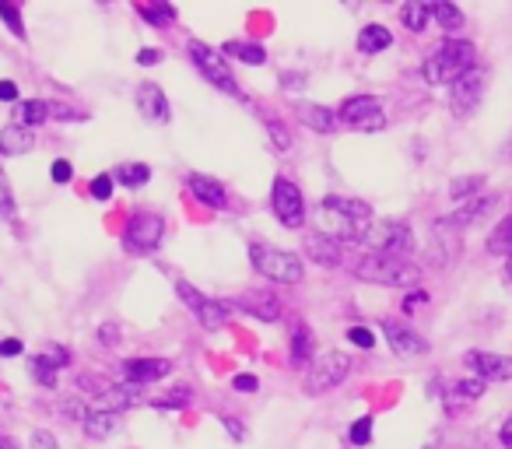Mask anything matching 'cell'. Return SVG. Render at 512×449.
Listing matches in <instances>:
<instances>
[{"mask_svg": "<svg viewBox=\"0 0 512 449\" xmlns=\"http://www.w3.org/2000/svg\"><path fill=\"white\" fill-rule=\"evenodd\" d=\"M249 260L267 281H281V285L302 281V260L288 250H274L267 243H249Z\"/></svg>", "mask_w": 512, "mask_h": 449, "instance_id": "277c9868", "label": "cell"}, {"mask_svg": "<svg viewBox=\"0 0 512 449\" xmlns=\"http://www.w3.org/2000/svg\"><path fill=\"white\" fill-rule=\"evenodd\" d=\"M50 116L53 120H88L85 113H78V109H71V106H60V102H50Z\"/></svg>", "mask_w": 512, "mask_h": 449, "instance_id": "ee69618b", "label": "cell"}, {"mask_svg": "<svg viewBox=\"0 0 512 449\" xmlns=\"http://www.w3.org/2000/svg\"><path fill=\"white\" fill-rule=\"evenodd\" d=\"M348 372H351V358L344 355V351H323V355L309 365L306 390L313 393V397H320V393L341 386L344 379H348Z\"/></svg>", "mask_w": 512, "mask_h": 449, "instance_id": "5b68a950", "label": "cell"}, {"mask_svg": "<svg viewBox=\"0 0 512 449\" xmlns=\"http://www.w3.org/2000/svg\"><path fill=\"white\" fill-rule=\"evenodd\" d=\"M46 116H50V102H43V99H29L15 109L18 127H36V123H43Z\"/></svg>", "mask_w": 512, "mask_h": 449, "instance_id": "f1b7e54d", "label": "cell"}, {"mask_svg": "<svg viewBox=\"0 0 512 449\" xmlns=\"http://www.w3.org/2000/svg\"><path fill=\"white\" fill-rule=\"evenodd\" d=\"M323 211L341 214L344 225H351V229H358V232H365V225L372 221V207L358 197H337V193L334 197H323Z\"/></svg>", "mask_w": 512, "mask_h": 449, "instance_id": "4fadbf2b", "label": "cell"}, {"mask_svg": "<svg viewBox=\"0 0 512 449\" xmlns=\"http://www.w3.org/2000/svg\"><path fill=\"white\" fill-rule=\"evenodd\" d=\"M362 243L376 257H393V260H407V253L414 250L411 229L400 225V221H369L362 232Z\"/></svg>", "mask_w": 512, "mask_h": 449, "instance_id": "3957f363", "label": "cell"}, {"mask_svg": "<svg viewBox=\"0 0 512 449\" xmlns=\"http://www.w3.org/2000/svg\"><path fill=\"white\" fill-rule=\"evenodd\" d=\"M99 341L109 344V348H116V344H120V327H116V323H102V327H99Z\"/></svg>", "mask_w": 512, "mask_h": 449, "instance_id": "bcb514c9", "label": "cell"}, {"mask_svg": "<svg viewBox=\"0 0 512 449\" xmlns=\"http://www.w3.org/2000/svg\"><path fill=\"white\" fill-rule=\"evenodd\" d=\"M306 257L320 267H341L344 253H341V239L334 236H323V232H309L306 236Z\"/></svg>", "mask_w": 512, "mask_h": 449, "instance_id": "9a60e30c", "label": "cell"}, {"mask_svg": "<svg viewBox=\"0 0 512 449\" xmlns=\"http://www.w3.org/2000/svg\"><path fill=\"white\" fill-rule=\"evenodd\" d=\"M488 250L495 253V257L512 260V218L498 221L495 232H491V236H488Z\"/></svg>", "mask_w": 512, "mask_h": 449, "instance_id": "83f0119b", "label": "cell"}, {"mask_svg": "<svg viewBox=\"0 0 512 449\" xmlns=\"http://www.w3.org/2000/svg\"><path fill=\"white\" fill-rule=\"evenodd\" d=\"M505 281H509V288H512V260H505Z\"/></svg>", "mask_w": 512, "mask_h": 449, "instance_id": "680465c9", "label": "cell"}, {"mask_svg": "<svg viewBox=\"0 0 512 449\" xmlns=\"http://www.w3.org/2000/svg\"><path fill=\"white\" fill-rule=\"evenodd\" d=\"M162 236H165V221L158 218V214L144 211V214H134V218H130L127 232H123V246H127L130 253H137V257H144V253L158 250Z\"/></svg>", "mask_w": 512, "mask_h": 449, "instance_id": "ba28073f", "label": "cell"}, {"mask_svg": "<svg viewBox=\"0 0 512 449\" xmlns=\"http://www.w3.org/2000/svg\"><path fill=\"white\" fill-rule=\"evenodd\" d=\"M400 18H404V25H407L411 32H425L428 18H432V4H421V0H411V4H404Z\"/></svg>", "mask_w": 512, "mask_h": 449, "instance_id": "4dcf8cb0", "label": "cell"}, {"mask_svg": "<svg viewBox=\"0 0 512 449\" xmlns=\"http://www.w3.org/2000/svg\"><path fill=\"white\" fill-rule=\"evenodd\" d=\"M235 306H242L249 316H256V320H267V323H278L281 320V306L278 299H274L271 292H246L235 299Z\"/></svg>", "mask_w": 512, "mask_h": 449, "instance_id": "d6986e66", "label": "cell"}, {"mask_svg": "<svg viewBox=\"0 0 512 449\" xmlns=\"http://www.w3.org/2000/svg\"><path fill=\"white\" fill-rule=\"evenodd\" d=\"M46 358H50V362L57 365V369H64V365L71 362V355H67V348H50V351H46Z\"/></svg>", "mask_w": 512, "mask_h": 449, "instance_id": "f907efd6", "label": "cell"}, {"mask_svg": "<svg viewBox=\"0 0 512 449\" xmlns=\"http://www.w3.org/2000/svg\"><path fill=\"white\" fill-rule=\"evenodd\" d=\"M190 190H193V197L200 200L204 207H225V186L218 183V179H211V176H190Z\"/></svg>", "mask_w": 512, "mask_h": 449, "instance_id": "603a6c76", "label": "cell"}, {"mask_svg": "<svg viewBox=\"0 0 512 449\" xmlns=\"http://www.w3.org/2000/svg\"><path fill=\"white\" fill-rule=\"evenodd\" d=\"M0 18H4V22H8V29L15 32V36H25L22 15H18V8H15V4H4V0H0Z\"/></svg>", "mask_w": 512, "mask_h": 449, "instance_id": "74e56055", "label": "cell"}, {"mask_svg": "<svg viewBox=\"0 0 512 449\" xmlns=\"http://www.w3.org/2000/svg\"><path fill=\"white\" fill-rule=\"evenodd\" d=\"M221 53H225V57L242 60V64H253V67H260V64L267 60L264 46H256V43H239V39H232V43L221 46Z\"/></svg>", "mask_w": 512, "mask_h": 449, "instance_id": "d4e9b609", "label": "cell"}, {"mask_svg": "<svg viewBox=\"0 0 512 449\" xmlns=\"http://www.w3.org/2000/svg\"><path fill=\"white\" fill-rule=\"evenodd\" d=\"M190 60L197 64V71L204 74V78L211 81L214 88H221V92H228V95H235V99H242L239 81H235L232 74H228L225 57H221L218 50H211V46H204V43H190Z\"/></svg>", "mask_w": 512, "mask_h": 449, "instance_id": "52a82bcc", "label": "cell"}, {"mask_svg": "<svg viewBox=\"0 0 512 449\" xmlns=\"http://www.w3.org/2000/svg\"><path fill=\"white\" fill-rule=\"evenodd\" d=\"M176 292H179V299L186 302V306L193 309V316L200 320V327H207V330H221L228 323V309L221 306V302H214V299H207L204 292H197V288L190 285V281H176Z\"/></svg>", "mask_w": 512, "mask_h": 449, "instance_id": "30bf717a", "label": "cell"}, {"mask_svg": "<svg viewBox=\"0 0 512 449\" xmlns=\"http://www.w3.org/2000/svg\"><path fill=\"white\" fill-rule=\"evenodd\" d=\"M50 176H53V183H71V162L57 158V162L50 165Z\"/></svg>", "mask_w": 512, "mask_h": 449, "instance_id": "f6af8a7d", "label": "cell"}, {"mask_svg": "<svg viewBox=\"0 0 512 449\" xmlns=\"http://www.w3.org/2000/svg\"><path fill=\"white\" fill-rule=\"evenodd\" d=\"M232 386H235V390H239V393H253L260 383H256V376H249V372H242V376H235V379H232Z\"/></svg>", "mask_w": 512, "mask_h": 449, "instance_id": "7dc6e473", "label": "cell"}, {"mask_svg": "<svg viewBox=\"0 0 512 449\" xmlns=\"http://www.w3.org/2000/svg\"><path fill=\"white\" fill-rule=\"evenodd\" d=\"M369 439H372V418H358L355 425H351V442H355V446H365Z\"/></svg>", "mask_w": 512, "mask_h": 449, "instance_id": "b9f144b4", "label": "cell"}, {"mask_svg": "<svg viewBox=\"0 0 512 449\" xmlns=\"http://www.w3.org/2000/svg\"><path fill=\"white\" fill-rule=\"evenodd\" d=\"M32 376H36L39 386H46V390H53L57 386V365L50 362V358H32Z\"/></svg>", "mask_w": 512, "mask_h": 449, "instance_id": "836d02e7", "label": "cell"}, {"mask_svg": "<svg viewBox=\"0 0 512 449\" xmlns=\"http://www.w3.org/2000/svg\"><path fill=\"white\" fill-rule=\"evenodd\" d=\"M348 341L355 344V348H372V344H376V337H372V330H365V327H351Z\"/></svg>", "mask_w": 512, "mask_h": 449, "instance_id": "7bdbcfd3", "label": "cell"}, {"mask_svg": "<svg viewBox=\"0 0 512 449\" xmlns=\"http://www.w3.org/2000/svg\"><path fill=\"white\" fill-rule=\"evenodd\" d=\"M481 393H484L481 379H460V383H453V390H449L446 407L449 411H456L460 404H474V400H481Z\"/></svg>", "mask_w": 512, "mask_h": 449, "instance_id": "cb8c5ba5", "label": "cell"}, {"mask_svg": "<svg viewBox=\"0 0 512 449\" xmlns=\"http://www.w3.org/2000/svg\"><path fill=\"white\" fill-rule=\"evenodd\" d=\"M383 334H386L390 348L397 351L400 358H414V355H425V351H428L425 337H418L411 327H404V323H397V320H383Z\"/></svg>", "mask_w": 512, "mask_h": 449, "instance_id": "5bb4252c", "label": "cell"}, {"mask_svg": "<svg viewBox=\"0 0 512 449\" xmlns=\"http://www.w3.org/2000/svg\"><path fill=\"white\" fill-rule=\"evenodd\" d=\"M477 67V50L467 39H446L439 43L421 64V78L428 85H456L463 74H470Z\"/></svg>", "mask_w": 512, "mask_h": 449, "instance_id": "6da1fadb", "label": "cell"}, {"mask_svg": "<svg viewBox=\"0 0 512 449\" xmlns=\"http://www.w3.org/2000/svg\"><path fill=\"white\" fill-rule=\"evenodd\" d=\"M355 274L362 281H372V285H386V288H418L421 281V267L411 264V260H393V257H365L362 264L355 267Z\"/></svg>", "mask_w": 512, "mask_h": 449, "instance_id": "7a4b0ae2", "label": "cell"}, {"mask_svg": "<svg viewBox=\"0 0 512 449\" xmlns=\"http://www.w3.org/2000/svg\"><path fill=\"white\" fill-rule=\"evenodd\" d=\"M498 439H502V446H505V449H512V418L502 425V432H498Z\"/></svg>", "mask_w": 512, "mask_h": 449, "instance_id": "9f6ffc18", "label": "cell"}, {"mask_svg": "<svg viewBox=\"0 0 512 449\" xmlns=\"http://www.w3.org/2000/svg\"><path fill=\"white\" fill-rule=\"evenodd\" d=\"M36 148V137L29 134V127H18V123H8L0 130V155H29Z\"/></svg>", "mask_w": 512, "mask_h": 449, "instance_id": "7402d4cb", "label": "cell"}, {"mask_svg": "<svg viewBox=\"0 0 512 449\" xmlns=\"http://www.w3.org/2000/svg\"><path fill=\"white\" fill-rule=\"evenodd\" d=\"M15 99H18L15 81H0V102H15Z\"/></svg>", "mask_w": 512, "mask_h": 449, "instance_id": "816d5d0a", "label": "cell"}, {"mask_svg": "<svg viewBox=\"0 0 512 449\" xmlns=\"http://www.w3.org/2000/svg\"><path fill=\"white\" fill-rule=\"evenodd\" d=\"M498 207V197L495 193H477L474 200H467V204H460V211L456 214H449V225H453V229H467V225H474V221H484L488 218L491 211H495Z\"/></svg>", "mask_w": 512, "mask_h": 449, "instance_id": "2e32d148", "label": "cell"}, {"mask_svg": "<svg viewBox=\"0 0 512 449\" xmlns=\"http://www.w3.org/2000/svg\"><path fill=\"white\" fill-rule=\"evenodd\" d=\"M32 442H36L39 449H57V439H53L50 432H36L32 435Z\"/></svg>", "mask_w": 512, "mask_h": 449, "instance_id": "db71d44e", "label": "cell"}, {"mask_svg": "<svg viewBox=\"0 0 512 449\" xmlns=\"http://www.w3.org/2000/svg\"><path fill=\"white\" fill-rule=\"evenodd\" d=\"M463 365L474 372L477 379H488V383H509L512 379V358L509 355H495V351H467Z\"/></svg>", "mask_w": 512, "mask_h": 449, "instance_id": "7c38bea8", "label": "cell"}, {"mask_svg": "<svg viewBox=\"0 0 512 449\" xmlns=\"http://www.w3.org/2000/svg\"><path fill=\"white\" fill-rule=\"evenodd\" d=\"M141 18H148L151 25H165L176 18V8L172 4H155V8H141Z\"/></svg>", "mask_w": 512, "mask_h": 449, "instance_id": "8d00e7d4", "label": "cell"}, {"mask_svg": "<svg viewBox=\"0 0 512 449\" xmlns=\"http://www.w3.org/2000/svg\"><path fill=\"white\" fill-rule=\"evenodd\" d=\"M432 18L442 25L446 32H460L463 29V15L456 4H446V0H439V4H432Z\"/></svg>", "mask_w": 512, "mask_h": 449, "instance_id": "1f68e13d", "label": "cell"}, {"mask_svg": "<svg viewBox=\"0 0 512 449\" xmlns=\"http://www.w3.org/2000/svg\"><path fill=\"white\" fill-rule=\"evenodd\" d=\"M0 214H4V218L15 214V197H11V183L4 172H0Z\"/></svg>", "mask_w": 512, "mask_h": 449, "instance_id": "ab89813d", "label": "cell"}, {"mask_svg": "<svg viewBox=\"0 0 512 449\" xmlns=\"http://www.w3.org/2000/svg\"><path fill=\"white\" fill-rule=\"evenodd\" d=\"M267 134H271V144L278 151H288L292 148V134H288L285 127H281V123H267Z\"/></svg>", "mask_w": 512, "mask_h": 449, "instance_id": "60d3db41", "label": "cell"}, {"mask_svg": "<svg viewBox=\"0 0 512 449\" xmlns=\"http://www.w3.org/2000/svg\"><path fill=\"white\" fill-rule=\"evenodd\" d=\"M484 88H488V74L481 67H474L470 74H463L456 85H449V106H453V116L467 120L484 99Z\"/></svg>", "mask_w": 512, "mask_h": 449, "instance_id": "9c48e42d", "label": "cell"}, {"mask_svg": "<svg viewBox=\"0 0 512 449\" xmlns=\"http://www.w3.org/2000/svg\"><path fill=\"white\" fill-rule=\"evenodd\" d=\"M99 411H109V414H120L127 411V407L141 404V386L137 383H123V386H113V390H106L99 397Z\"/></svg>", "mask_w": 512, "mask_h": 449, "instance_id": "44dd1931", "label": "cell"}, {"mask_svg": "<svg viewBox=\"0 0 512 449\" xmlns=\"http://www.w3.org/2000/svg\"><path fill=\"white\" fill-rule=\"evenodd\" d=\"M337 120H341L344 127L365 130V134H369V130L386 127V109L376 95H355V99H348L341 109H337Z\"/></svg>", "mask_w": 512, "mask_h": 449, "instance_id": "8992f818", "label": "cell"}, {"mask_svg": "<svg viewBox=\"0 0 512 449\" xmlns=\"http://www.w3.org/2000/svg\"><path fill=\"white\" fill-rule=\"evenodd\" d=\"M169 372H172V362H165V358H130V362H123V376L137 386L165 379Z\"/></svg>", "mask_w": 512, "mask_h": 449, "instance_id": "e0dca14e", "label": "cell"}, {"mask_svg": "<svg viewBox=\"0 0 512 449\" xmlns=\"http://www.w3.org/2000/svg\"><path fill=\"white\" fill-rule=\"evenodd\" d=\"M158 60H162V53L151 50V46H148V50H137V64H141V67H155Z\"/></svg>", "mask_w": 512, "mask_h": 449, "instance_id": "c3c4849f", "label": "cell"}, {"mask_svg": "<svg viewBox=\"0 0 512 449\" xmlns=\"http://www.w3.org/2000/svg\"><path fill=\"white\" fill-rule=\"evenodd\" d=\"M0 355H4V358L22 355V341H0Z\"/></svg>", "mask_w": 512, "mask_h": 449, "instance_id": "f5cc1de1", "label": "cell"}, {"mask_svg": "<svg viewBox=\"0 0 512 449\" xmlns=\"http://www.w3.org/2000/svg\"><path fill=\"white\" fill-rule=\"evenodd\" d=\"M295 113H299V120L306 123L309 130H316V134H330V130L337 127L334 109L316 106V102H295Z\"/></svg>", "mask_w": 512, "mask_h": 449, "instance_id": "ffe728a7", "label": "cell"}, {"mask_svg": "<svg viewBox=\"0 0 512 449\" xmlns=\"http://www.w3.org/2000/svg\"><path fill=\"white\" fill-rule=\"evenodd\" d=\"M193 400V393L186 390V386H176V390H169L165 397H155V407H162V411H172V407H186Z\"/></svg>", "mask_w": 512, "mask_h": 449, "instance_id": "d590c367", "label": "cell"}, {"mask_svg": "<svg viewBox=\"0 0 512 449\" xmlns=\"http://www.w3.org/2000/svg\"><path fill=\"white\" fill-rule=\"evenodd\" d=\"M120 428V418L116 414H109V411H88V418H85V432L92 435V439H109V435Z\"/></svg>", "mask_w": 512, "mask_h": 449, "instance_id": "484cf974", "label": "cell"}, {"mask_svg": "<svg viewBox=\"0 0 512 449\" xmlns=\"http://www.w3.org/2000/svg\"><path fill=\"white\" fill-rule=\"evenodd\" d=\"M484 186V176H460L449 183V197L456 200V204H467V200H474L477 193H481Z\"/></svg>", "mask_w": 512, "mask_h": 449, "instance_id": "f546056e", "label": "cell"}, {"mask_svg": "<svg viewBox=\"0 0 512 449\" xmlns=\"http://www.w3.org/2000/svg\"><path fill=\"white\" fill-rule=\"evenodd\" d=\"M221 425L228 428V435H232L235 442H242V435H246V428H242L239 418H221Z\"/></svg>", "mask_w": 512, "mask_h": 449, "instance_id": "681fc988", "label": "cell"}, {"mask_svg": "<svg viewBox=\"0 0 512 449\" xmlns=\"http://www.w3.org/2000/svg\"><path fill=\"white\" fill-rule=\"evenodd\" d=\"M137 109L155 123L169 120V99H165V92L155 85V81H144V85L137 88Z\"/></svg>", "mask_w": 512, "mask_h": 449, "instance_id": "ac0fdd59", "label": "cell"}, {"mask_svg": "<svg viewBox=\"0 0 512 449\" xmlns=\"http://www.w3.org/2000/svg\"><path fill=\"white\" fill-rule=\"evenodd\" d=\"M509 151H512V144H509Z\"/></svg>", "mask_w": 512, "mask_h": 449, "instance_id": "91938a15", "label": "cell"}, {"mask_svg": "<svg viewBox=\"0 0 512 449\" xmlns=\"http://www.w3.org/2000/svg\"><path fill=\"white\" fill-rule=\"evenodd\" d=\"M390 43H393V36H390V29H383V25H365L362 36H358V50L362 53H383Z\"/></svg>", "mask_w": 512, "mask_h": 449, "instance_id": "4316f807", "label": "cell"}, {"mask_svg": "<svg viewBox=\"0 0 512 449\" xmlns=\"http://www.w3.org/2000/svg\"><path fill=\"white\" fill-rule=\"evenodd\" d=\"M0 449H18V442L8 439V435H0Z\"/></svg>", "mask_w": 512, "mask_h": 449, "instance_id": "6f0895ef", "label": "cell"}, {"mask_svg": "<svg viewBox=\"0 0 512 449\" xmlns=\"http://www.w3.org/2000/svg\"><path fill=\"white\" fill-rule=\"evenodd\" d=\"M116 179H120L123 186H130V190H137V186H144L151 179V169L144 162H130V165H120V172H116Z\"/></svg>", "mask_w": 512, "mask_h": 449, "instance_id": "d6a6232c", "label": "cell"}, {"mask_svg": "<svg viewBox=\"0 0 512 449\" xmlns=\"http://www.w3.org/2000/svg\"><path fill=\"white\" fill-rule=\"evenodd\" d=\"M271 204L274 214L285 229H299L302 225V214H306V200H302L299 186L292 179H274V190H271Z\"/></svg>", "mask_w": 512, "mask_h": 449, "instance_id": "8fae6325", "label": "cell"}, {"mask_svg": "<svg viewBox=\"0 0 512 449\" xmlns=\"http://www.w3.org/2000/svg\"><path fill=\"white\" fill-rule=\"evenodd\" d=\"M113 186H116V179L109 176V172H102V176L92 179V197L95 200H109V197H113Z\"/></svg>", "mask_w": 512, "mask_h": 449, "instance_id": "f35d334b", "label": "cell"}, {"mask_svg": "<svg viewBox=\"0 0 512 449\" xmlns=\"http://www.w3.org/2000/svg\"><path fill=\"white\" fill-rule=\"evenodd\" d=\"M309 351H313V334H309L306 327H295L292 330V362H306Z\"/></svg>", "mask_w": 512, "mask_h": 449, "instance_id": "e575fe53", "label": "cell"}, {"mask_svg": "<svg viewBox=\"0 0 512 449\" xmlns=\"http://www.w3.org/2000/svg\"><path fill=\"white\" fill-rule=\"evenodd\" d=\"M421 302H428V295H425V292H414L411 299L404 302V313H418V306H421Z\"/></svg>", "mask_w": 512, "mask_h": 449, "instance_id": "11a10c76", "label": "cell"}]
</instances>
